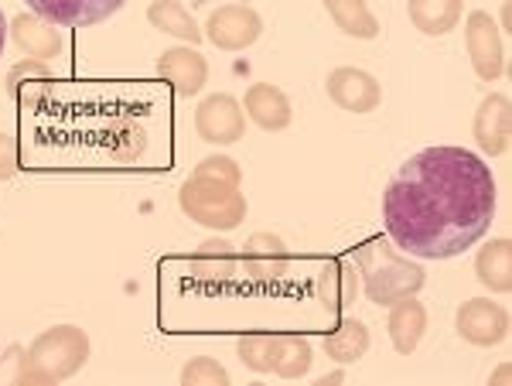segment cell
Segmentation results:
<instances>
[{
  "label": "cell",
  "instance_id": "6da1fadb",
  "mask_svg": "<svg viewBox=\"0 0 512 386\" xmlns=\"http://www.w3.org/2000/svg\"><path fill=\"white\" fill-rule=\"evenodd\" d=\"M495 216L492 168L465 147H424L396 168L383 192V226L396 250L417 260H451L489 233Z\"/></svg>",
  "mask_w": 512,
  "mask_h": 386
},
{
  "label": "cell",
  "instance_id": "7a4b0ae2",
  "mask_svg": "<svg viewBox=\"0 0 512 386\" xmlns=\"http://www.w3.org/2000/svg\"><path fill=\"white\" fill-rule=\"evenodd\" d=\"M355 267H359V281H362L366 298L383 308H390L403 298H417L427 284L424 267L386 240L362 243L359 250H355Z\"/></svg>",
  "mask_w": 512,
  "mask_h": 386
},
{
  "label": "cell",
  "instance_id": "3957f363",
  "mask_svg": "<svg viewBox=\"0 0 512 386\" xmlns=\"http://www.w3.org/2000/svg\"><path fill=\"white\" fill-rule=\"evenodd\" d=\"M89 363V335L79 325H52L24 352L21 386H52L72 380Z\"/></svg>",
  "mask_w": 512,
  "mask_h": 386
},
{
  "label": "cell",
  "instance_id": "277c9868",
  "mask_svg": "<svg viewBox=\"0 0 512 386\" xmlns=\"http://www.w3.org/2000/svg\"><path fill=\"white\" fill-rule=\"evenodd\" d=\"M178 205L192 223L216 233H233L246 223V195L239 192V185L209 175L185 178L178 188Z\"/></svg>",
  "mask_w": 512,
  "mask_h": 386
},
{
  "label": "cell",
  "instance_id": "5b68a950",
  "mask_svg": "<svg viewBox=\"0 0 512 386\" xmlns=\"http://www.w3.org/2000/svg\"><path fill=\"white\" fill-rule=\"evenodd\" d=\"M205 38L219 52H246L263 35V18L250 4H219L205 21Z\"/></svg>",
  "mask_w": 512,
  "mask_h": 386
},
{
  "label": "cell",
  "instance_id": "8992f818",
  "mask_svg": "<svg viewBox=\"0 0 512 386\" xmlns=\"http://www.w3.org/2000/svg\"><path fill=\"white\" fill-rule=\"evenodd\" d=\"M465 48H468V59H472L475 76L482 82H495L506 72V41H502V31L492 21V14L485 11L468 14Z\"/></svg>",
  "mask_w": 512,
  "mask_h": 386
},
{
  "label": "cell",
  "instance_id": "52a82bcc",
  "mask_svg": "<svg viewBox=\"0 0 512 386\" xmlns=\"http://www.w3.org/2000/svg\"><path fill=\"white\" fill-rule=\"evenodd\" d=\"M195 130L205 144H216V147H229V144L243 141V134H246L243 103L229 93L205 96L195 110Z\"/></svg>",
  "mask_w": 512,
  "mask_h": 386
},
{
  "label": "cell",
  "instance_id": "ba28073f",
  "mask_svg": "<svg viewBox=\"0 0 512 386\" xmlns=\"http://www.w3.org/2000/svg\"><path fill=\"white\" fill-rule=\"evenodd\" d=\"M454 328L465 342H472L478 349H492L499 342H506L509 335V311L495 305L492 298H472L458 308L454 315Z\"/></svg>",
  "mask_w": 512,
  "mask_h": 386
},
{
  "label": "cell",
  "instance_id": "9c48e42d",
  "mask_svg": "<svg viewBox=\"0 0 512 386\" xmlns=\"http://www.w3.org/2000/svg\"><path fill=\"white\" fill-rule=\"evenodd\" d=\"M328 100L345 113H373L383 103V86L373 72L355 69V65H342V69L328 72Z\"/></svg>",
  "mask_w": 512,
  "mask_h": 386
},
{
  "label": "cell",
  "instance_id": "30bf717a",
  "mask_svg": "<svg viewBox=\"0 0 512 386\" xmlns=\"http://www.w3.org/2000/svg\"><path fill=\"white\" fill-rule=\"evenodd\" d=\"M239 264H243L246 277H250L253 284L270 287V284L284 281L287 267H291V250H287V243L274 233H253L250 240H246L243 253H239Z\"/></svg>",
  "mask_w": 512,
  "mask_h": 386
},
{
  "label": "cell",
  "instance_id": "8fae6325",
  "mask_svg": "<svg viewBox=\"0 0 512 386\" xmlns=\"http://www.w3.org/2000/svg\"><path fill=\"white\" fill-rule=\"evenodd\" d=\"M359 291H362V281H359L355 260L332 257L321 264L318 277H315V298L325 311H332V315L349 311L355 305V298H359Z\"/></svg>",
  "mask_w": 512,
  "mask_h": 386
},
{
  "label": "cell",
  "instance_id": "7c38bea8",
  "mask_svg": "<svg viewBox=\"0 0 512 386\" xmlns=\"http://www.w3.org/2000/svg\"><path fill=\"white\" fill-rule=\"evenodd\" d=\"M24 4L59 28H93L113 18L127 0H24Z\"/></svg>",
  "mask_w": 512,
  "mask_h": 386
},
{
  "label": "cell",
  "instance_id": "4fadbf2b",
  "mask_svg": "<svg viewBox=\"0 0 512 386\" xmlns=\"http://www.w3.org/2000/svg\"><path fill=\"white\" fill-rule=\"evenodd\" d=\"M509 130H512V103L506 93H489L475 110L472 134L482 154L499 158L509 151Z\"/></svg>",
  "mask_w": 512,
  "mask_h": 386
},
{
  "label": "cell",
  "instance_id": "5bb4252c",
  "mask_svg": "<svg viewBox=\"0 0 512 386\" xmlns=\"http://www.w3.org/2000/svg\"><path fill=\"white\" fill-rule=\"evenodd\" d=\"M158 76L168 86H175L178 96H195L202 93L205 79H209V62L195 45H178L168 48L158 59Z\"/></svg>",
  "mask_w": 512,
  "mask_h": 386
},
{
  "label": "cell",
  "instance_id": "9a60e30c",
  "mask_svg": "<svg viewBox=\"0 0 512 386\" xmlns=\"http://www.w3.org/2000/svg\"><path fill=\"white\" fill-rule=\"evenodd\" d=\"M7 31H11L14 45H18L21 52L28 55V59H38V62L59 59L62 48H65V38H62V31H59V24L38 18L35 11L11 18V24H7Z\"/></svg>",
  "mask_w": 512,
  "mask_h": 386
},
{
  "label": "cell",
  "instance_id": "2e32d148",
  "mask_svg": "<svg viewBox=\"0 0 512 386\" xmlns=\"http://www.w3.org/2000/svg\"><path fill=\"white\" fill-rule=\"evenodd\" d=\"M243 113L260 130H267V134L287 130V127H291V120H294V110H291L287 93H284V89H277V86H270V82H256V86L246 89Z\"/></svg>",
  "mask_w": 512,
  "mask_h": 386
},
{
  "label": "cell",
  "instance_id": "e0dca14e",
  "mask_svg": "<svg viewBox=\"0 0 512 386\" xmlns=\"http://www.w3.org/2000/svg\"><path fill=\"white\" fill-rule=\"evenodd\" d=\"M188 267H192V274L198 277V281L226 284V281H233L236 270H239V253H236V246L229 243V240H219V236H212V240H205L192 253Z\"/></svg>",
  "mask_w": 512,
  "mask_h": 386
},
{
  "label": "cell",
  "instance_id": "ac0fdd59",
  "mask_svg": "<svg viewBox=\"0 0 512 386\" xmlns=\"http://www.w3.org/2000/svg\"><path fill=\"white\" fill-rule=\"evenodd\" d=\"M386 328H390L393 349L400 356H410V352H417L420 339L427 332V308L417 298L396 301V305H390V322H386Z\"/></svg>",
  "mask_w": 512,
  "mask_h": 386
},
{
  "label": "cell",
  "instance_id": "d6986e66",
  "mask_svg": "<svg viewBox=\"0 0 512 386\" xmlns=\"http://www.w3.org/2000/svg\"><path fill=\"white\" fill-rule=\"evenodd\" d=\"M475 277L485 291L492 294H509L512 291V243L506 236L489 240L475 257Z\"/></svg>",
  "mask_w": 512,
  "mask_h": 386
},
{
  "label": "cell",
  "instance_id": "ffe728a7",
  "mask_svg": "<svg viewBox=\"0 0 512 386\" xmlns=\"http://www.w3.org/2000/svg\"><path fill=\"white\" fill-rule=\"evenodd\" d=\"M321 346H325L328 359H335L338 366H352L369 352L373 335H369L366 322H359V318H342L332 332H325V342H321Z\"/></svg>",
  "mask_w": 512,
  "mask_h": 386
},
{
  "label": "cell",
  "instance_id": "44dd1931",
  "mask_svg": "<svg viewBox=\"0 0 512 386\" xmlns=\"http://www.w3.org/2000/svg\"><path fill=\"white\" fill-rule=\"evenodd\" d=\"M410 24L431 38H441L458 28L461 14H465V0H410L407 4Z\"/></svg>",
  "mask_w": 512,
  "mask_h": 386
},
{
  "label": "cell",
  "instance_id": "7402d4cb",
  "mask_svg": "<svg viewBox=\"0 0 512 386\" xmlns=\"http://www.w3.org/2000/svg\"><path fill=\"white\" fill-rule=\"evenodd\" d=\"M147 21H151V28L185 41V45H198V41L205 38L198 21L192 18V11H188L185 4H178V0H154V4L147 7Z\"/></svg>",
  "mask_w": 512,
  "mask_h": 386
},
{
  "label": "cell",
  "instance_id": "603a6c76",
  "mask_svg": "<svg viewBox=\"0 0 512 386\" xmlns=\"http://www.w3.org/2000/svg\"><path fill=\"white\" fill-rule=\"evenodd\" d=\"M325 7H328V18L335 21V28L345 31L349 38L373 41L379 35V21L366 7V0H325Z\"/></svg>",
  "mask_w": 512,
  "mask_h": 386
},
{
  "label": "cell",
  "instance_id": "cb8c5ba5",
  "mask_svg": "<svg viewBox=\"0 0 512 386\" xmlns=\"http://www.w3.org/2000/svg\"><path fill=\"white\" fill-rule=\"evenodd\" d=\"M311 363H315V346L304 335H277L274 376H280V380H301V376L311 373Z\"/></svg>",
  "mask_w": 512,
  "mask_h": 386
},
{
  "label": "cell",
  "instance_id": "d4e9b609",
  "mask_svg": "<svg viewBox=\"0 0 512 386\" xmlns=\"http://www.w3.org/2000/svg\"><path fill=\"white\" fill-rule=\"evenodd\" d=\"M274 349H277V335L270 332H250L236 342L239 363L253 369V373H274Z\"/></svg>",
  "mask_w": 512,
  "mask_h": 386
},
{
  "label": "cell",
  "instance_id": "484cf974",
  "mask_svg": "<svg viewBox=\"0 0 512 386\" xmlns=\"http://www.w3.org/2000/svg\"><path fill=\"white\" fill-rule=\"evenodd\" d=\"M181 386H229V373L216 359L198 356L188 359L185 369H181Z\"/></svg>",
  "mask_w": 512,
  "mask_h": 386
},
{
  "label": "cell",
  "instance_id": "4316f807",
  "mask_svg": "<svg viewBox=\"0 0 512 386\" xmlns=\"http://www.w3.org/2000/svg\"><path fill=\"white\" fill-rule=\"evenodd\" d=\"M31 79H41V82H52V69H48V62H38V59H24L14 65L11 72H7V93L11 96H18V89L24 86V82H31Z\"/></svg>",
  "mask_w": 512,
  "mask_h": 386
},
{
  "label": "cell",
  "instance_id": "83f0119b",
  "mask_svg": "<svg viewBox=\"0 0 512 386\" xmlns=\"http://www.w3.org/2000/svg\"><path fill=\"white\" fill-rule=\"evenodd\" d=\"M195 175H209V178H219V182H229V185L243 182V171H239V164L233 158H226V154H212V158L198 161Z\"/></svg>",
  "mask_w": 512,
  "mask_h": 386
},
{
  "label": "cell",
  "instance_id": "f1b7e54d",
  "mask_svg": "<svg viewBox=\"0 0 512 386\" xmlns=\"http://www.w3.org/2000/svg\"><path fill=\"white\" fill-rule=\"evenodd\" d=\"M24 352H28V349H21V346H11V349H7V356L0 359V383H14V386H21Z\"/></svg>",
  "mask_w": 512,
  "mask_h": 386
},
{
  "label": "cell",
  "instance_id": "f546056e",
  "mask_svg": "<svg viewBox=\"0 0 512 386\" xmlns=\"http://www.w3.org/2000/svg\"><path fill=\"white\" fill-rule=\"evenodd\" d=\"M18 175V141L11 134H0V182Z\"/></svg>",
  "mask_w": 512,
  "mask_h": 386
},
{
  "label": "cell",
  "instance_id": "4dcf8cb0",
  "mask_svg": "<svg viewBox=\"0 0 512 386\" xmlns=\"http://www.w3.org/2000/svg\"><path fill=\"white\" fill-rule=\"evenodd\" d=\"M345 380V373H332V376H321L318 386H332V383H342Z\"/></svg>",
  "mask_w": 512,
  "mask_h": 386
},
{
  "label": "cell",
  "instance_id": "1f68e13d",
  "mask_svg": "<svg viewBox=\"0 0 512 386\" xmlns=\"http://www.w3.org/2000/svg\"><path fill=\"white\" fill-rule=\"evenodd\" d=\"M4 45H7V18H4V11H0V52H4Z\"/></svg>",
  "mask_w": 512,
  "mask_h": 386
}]
</instances>
